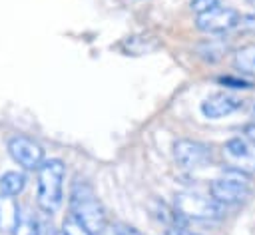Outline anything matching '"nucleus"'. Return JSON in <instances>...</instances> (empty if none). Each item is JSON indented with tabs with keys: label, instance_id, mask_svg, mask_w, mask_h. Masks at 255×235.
I'll list each match as a JSON object with an SVG mask.
<instances>
[{
	"label": "nucleus",
	"instance_id": "obj_4",
	"mask_svg": "<svg viewBox=\"0 0 255 235\" xmlns=\"http://www.w3.org/2000/svg\"><path fill=\"white\" fill-rule=\"evenodd\" d=\"M221 155L225 159V165L241 169L249 175L255 173V143L247 141L243 135L229 137L221 147Z\"/></svg>",
	"mask_w": 255,
	"mask_h": 235
},
{
	"label": "nucleus",
	"instance_id": "obj_16",
	"mask_svg": "<svg viewBox=\"0 0 255 235\" xmlns=\"http://www.w3.org/2000/svg\"><path fill=\"white\" fill-rule=\"evenodd\" d=\"M235 30L241 32V34H255V10L249 12V14H241L239 20H237Z\"/></svg>",
	"mask_w": 255,
	"mask_h": 235
},
{
	"label": "nucleus",
	"instance_id": "obj_22",
	"mask_svg": "<svg viewBox=\"0 0 255 235\" xmlns=\"http://www.w3.org/2000/svg\"><path fill=\"white\" fill-rule=\"evenodd\" d=\"M247 110H249V116H251V121L255 123V100H251V102L247 104Z\"/></svg>",
	"mask_w": 255,
	"mask_h": 235
},
{
	"label": "nucleus",
	"instance_id": "obj_14",
	"mask_svg": "<svg viewBox=\"0 0 255 235\" xmlns=\"http://www.w3.org/2000/svg\"><path fill=\"white\" fill-rule=\"evenodd\" d=\"M215 82L227 90H251L255 88V84L247 78H241V76H231V74H225V76H217Z\"/></svg>",
	"mask_w": 255,
	"mask_h": 235
},
{
	"label": "nucleus",
	"instance_id": "obj_21",
	"mask_svg": "<svg viewBox=\"0 0 255 235\" xmlns=\"http://www.w3.org/2000/svg\"><path fill=\"white\" fill-rule=\"evenodd\" d=\"M241 135H243L247 141L255 143V123H253V121H251V123H245V125L241 127Z\"/></svg>",
	"mask_w": 255,
	"mask_h": 235
},
{
	"label": "nucleus",
	"instance_id": "obj_13",
	"mask_svg": "<svg viewBox=\"0 0 255 235\" xmlns=\"http://www.w3.org/2000/svg\"><path fill=\"white\" fill-rule=\"evenodd\" d=\"M26 185V175L20 171H6L0 177V195L6 197H16L18 193H22Z\"/></svg>",
	"mask_w": 255,
	"mask_h": 235
},
{
	"label": "nucleus",
	"instance_id": "obj_12",
	"mask_svg": "<svg viewBox=\"0 0 255 235\" xmlns=\"http://www.w3.org/2000/svg\"><path fill=\"white\" fill-rule=\"evenodd\" d=\"M233 66L245 76H255V42L243 44L233 52Z\"/></svg>",
	"mask_w": 255,
	"mask_h": 235
},
{
	"label": "nucleus",
	"instance_id": "obj_1",
	"mask_svg": "<svg viewBox=\"0 0 255 235\" xmlns=\"http://www.w3.org/2000/svg\"><path fill=\"white\" fill-rule=\"evenodd\" d=\"M64 177H66V165L60 159H46L40 165L36 205L42 213L52 215L58 211L64 197Z\"/></svg>",
	"mask_w": 255,
	"mask_h": 235
},
{
	"label": "nucleus",
	"instance_id": "obj_8",
	"mask_svg": "<svg viewBox=\"0 0 255 235\" xmlns=\"http://www.w3.org/2000/svg\"><path fill=\"white\" fill-rule=\"evenodd\" d=\"M245 102L247 100L239 98L237 94H231V92H215V94H209L201 102L199 110H201V114L207 119H221V118L231 116L237 110H241L245 106Z\"/></svg>",
	"mask_w": 255,
	"mask_h": 235
},
{
	"label": "nucleus",
	"instance_id": "obj_10",
	"mask_svg": "<svg viewBox=\"0 0 255 235\" xmlns=\"http://www.w3.org/2000/svg\"><path fill=\"white\" fill-rule=\"evenodd\" d=\"M209 195L213 199H217L219 203H223V205H235V203L245 201L251 195V187H245L241 183L215 177L209 183Z\"/></svg>",
	"mask_w": 255,
	"mask_h": 235
},
{
	"label": "nucleus",
	"instance_id": "obj_17",
	"mask_svg": "<svg viewBox=\"0 0 255 235\" xmlns=\"http://www.w3.org/2000/svg\"><path fill=\"white\" fill-rule=\"evenodd\" d=\"M215 6H219V0H191V4H189V8L195 14H205Z\"/></svg>",
	"mask_w": 255,
	"mask_h": 235
},
{
	"label": "nucleus",
	"instance_id": "obj_19",
	"mask_svg": "<svg viewBox=\"0 0 255 235\" xmlns=\"http://www.w3.org/2000/svg\"><path fill=\"white\" fill-rule=\"evenodd\" d=\"M114 231H116V235H143V233L137 231L135 227H131V225H124V223H118Z\"/></svg>",
	"mask_w": 255,
	"mask_h": 235
},
{
	"label": "nucleus",
	"instance_id": "obj_9",
	"mask_svg": "<svg viewBox=\"0 0 255 235\" xmlns=\"http://www.w3.org/2000/svg\"><path fill=\"white\" fill-rule=\"evenodd\" d=\"M116 48L124 56H147V54H153L155 50H159L161 42L151 32H137V34H129V36L122 38L116 44Z\"/></svg>",
	"mask_w": 255,
	"mask_h": 235
},
{
	"label": "nucleus",
	"instance_id": "obj_2",
	"mask_svg": "<svg viewBox=\"0 0 255 235\" xmlns=\"http://www.w3.org/2000/svg\"><path fill=\"white\" fill-rule=\"evenodd\" d=\"M70 213L74 217H78L96 235H100L104 231V227H106V211H104V205L98 199L94 187L88 181H84V179H76L74 185H72Z\"/></svg>",
	"mask_w": 255,
	"mask_h": 235
},
{
	"label": "nucleus",
	"instance_id": "obj_7",
	"mask_svg": "<svg viewBox=\"0 0 255 235\" xmlns=\"http://www.w3.org/2000/svg\"><path fill=\"white\" fill-rule=\"evenodd\" d=\"M239 20V12L229 6H215L205 14L195 16V28L205 34H225L229 30H235Z\"/></svg>",
	"mask_w": 255,
	"mask_h": 235
},
{
	"label": "nucleus",
	"instance_id": "obj_5",
	"mask_svg": "<svg viewBox=\"0 0 255 235\" xmlns=\"http://www.w3.org/2000/svg\"><path fill=\"white\" fill-rule=\"evenodd\" d=\"M8 151L12 155V159L22 165L24 169H40V165L46 161L44 159V147L28 137V135H12L8 141Z\"/></svg>",
	"mask_w": 255,
	"mask_h": 235
},
{
	"label": "nucleus",
	"instance_id": "obj_3",
	"mask_svg": "<svg viewBox=\"0 0 255 235\" xmlns=\"http://www.w3.org/2000/svg\"><path fill=\"white\" fill-rule=\"evenodd\" d=\"M173 207L187 221H219L225 217V207L217 199L209 195H201L195 191H181L175 195Z\"/></svg>",
	"mask_w": 255,
	"mask_h": 235
},
{
	"label": "nucleus",
	"instance_id": "obj_20",
	"mask_svg": "<svg viewBox=\"0 0 255 235\" xmlns=\"http://www.w3.org/2000/svg\"><path fill=\"white\" fill-rule=\"evenodd\" d=\"M163 235H199L197 231H191L187 227H167L163 231Z\"/></svg>",
	"mask_w": 255,
	"mask_h": 235
},
{
	"label": "nucleus",
	"instance_id": "obj_11",
	"mask_svg": "<svg viewBox=\"0 0 255 235\" xmlns=\"http://www.w3.org/2000/svg\"><path fill=\"white\" fill-rule=\"evenodd\" d=\"M227 42L225 40H215V38H209V40H203L195 46V54L203 60V62H219L225 54H227Z\"/></svg>",
	"mask_w": 255,
	"mask_h": 235
},
{
	"label": "nucleus",
	"instance_id": "obj_6",
	"mask_svg": "<svg viewBox=\"0 0 255 235\" xmlns=\"http://www.w3.org/2000/svg\"><path fill=\"white\" fill-rule=\"evenodd\" d=\"M173 159L187 169L203 167L213 159V149L211 145L197 141V139H177L173 143Z\"/></svg>",
	"mask_w": 255,
	"mask_h": 235
},
{
	"label": "nucleus",
	"instance_id": "obj_18",
	"mask_svg": "<svg viewBox=\"0 0 255 235\" xmlns=\"http://www.w3.org/2000/svg\"><path fill=\"white\" fill-rule=\"evenodd\" d=\"M14 235H38V223L34 221H18V225L12 229Z\"/></svg>",
	"mask_w": 255,
	"mask_h": 235
},
{
	"label": "nucleus",
	"instance_id": "obj_23",
	"mask_svg": "<svg viewBox=\"0 0 255 235\" xmlns=\"http://www.w3.org/2000/svg\"><path fill=\"white\" fill-rule=\"evenodd\" d=\"M247 2H249V6H253V8H255V0H247Z\"/></svg>",
	"mask_w": 255,
	"mask_h": 235
},
{
	"label": "nucleus",
	"instance_id": "obj_15",
	"mask_svg": "<svg viewBox=\"0 0 255 235\" xmlns=\"http://www.w3.org/2000/svg\"><path fill=\"white\" fill-rule=\"evenodd\" d=\"M62 233L64 235H96L94 231H90L78 217H74L72 213L66 215V219L62 221Z\"/></svg>",
	"mask_w": 255,
	"mask_h": 235
}]
</instances>
